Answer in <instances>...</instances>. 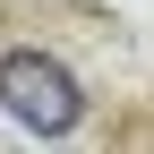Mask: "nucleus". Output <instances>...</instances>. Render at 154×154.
Returning a JSON list of instances; mask_svg holds the SVG:
<instances>
[{
  "mask_svg": "<svg viewBox=\"0 0 154 154\" xmlns=\"http://www.w3.org/2000/svg\"><path fill=\"white\" fill-rule=\"evenodd\" d=\"M0 103H9V120L34 128V137H69L77 111H86V94H77V77L51 60V51H9V60H0Z\"/></svg>",
  "mask_w": 154,
  "mask_h": 154,
  "instance_id": "obj_1",
  "label": "nucleus"
}]
</instances>
